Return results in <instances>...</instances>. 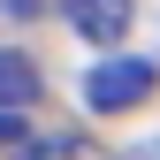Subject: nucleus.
<instances>
[{
    "label": "nucleus",
    "mask_w": 160,
    "mask_h": 160,
    "mask_svg": "<svg viewBox=\"0 0 160 160\" xmlns=\"http://www.w3.org/2000/svg\"><path fill=\"white\" fill-rule=\"evenodd\" d=\"M152 92H160V61H145V53H107V61L84 69V107H92V114L145 107Z\"/></svg>",
    "instance_id": "1"
},
{
    "label": "nucleus",
    "mask_w": 160,
    "mask_h": 160,
    "mask_svg": "<svg viewBox=\"0 0 160 160\" xmlns=\"http://www.w3.org/2000/svg\"><path fill=\"white\" fill-rule=\"evenodd\" d=\"M38 99H46V76H38V61H31V53H8V46H0V114L15 122V114H31Z\"/></svg>",
    "instance_id": "2"
},
{
    "label": "nucleus",
    "mask_w": 160,
    "mask_h": 160,
    "mask_svg": "<svg viewBox=\"0 0 160 160\" xmlns=\"http://www.w3.org/2000/svg\"><path fill=\"white\" fill-rule=\"evenodd\" d=\"M69 31L76 38H92V46H114V38L130 31V0H69Z\"/></svg>",
    "instance_id": "3"
},
{
    "label": "nucleus",
    "mask_w": 160,
    "mask_h": 160,
    "mask_svg": "<svg viewBox=\"0 0 160 160\" xmlns=\"http://www.w3.org/2000/svg\"><path fill=\"white\" fill-rule=\"evenodd\" d=\"M8 160H76V145H61V137H38V145H15Z\"/></svg>",
    "instance_id": "4"
},
{
    "label": "nucleus",
    "mask_w": 160,
    "mask_h": 160,
    "mask_svg": "<svg viewBox=\"0 0 160 160\" xmlns=\"http://www.w3.org/2000/svg\"><path fill=\"white\" fill-rule=\"evenodd\" d=\"M15 130H23V122H8V114H0V145H8V137H15Z\"/></svg>",
    "instance_id": "5"
},
{
    "label": "nucleus",
    "mask_w": 160,
    "mask_h": 160,
    "mask_svg": "<svg viewBox=\"0 0 160 160\" xmlns=\"http://www.w3.org/2000/svg\"><path fill=\"white\" fill-rule=\"evenodd\" d=\"M8 8H31V0H8Z\"/></svg>",
    "instance_id": "6"
}]
</instances>
